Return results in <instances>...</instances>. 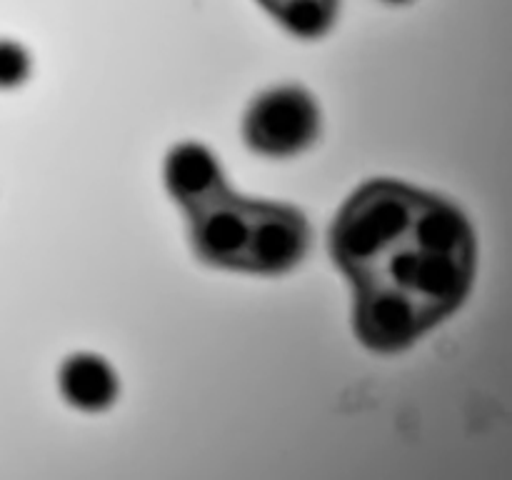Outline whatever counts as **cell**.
Segmentation results:
<instances>
[{
	"label": "cell",
	"instance_id": "cell-1",
	"mask_svg": "<svg viewBox=\"0 0 512 480\" xmlns=\"http://www.w3.org/2000/svg\"><path fill=\"white\" fill-rule=\"evenodd\" d=\"M330 253L355 290V333L378 353L410 348L473 288L470 220L458 205L400 180H370L345 200Z\"/></svg>",
	"mask_w": 512,
	"mask_h": 480
},
{
	"label": "cell",
	"instance_id": "cell-2",
	"mask_svg": "<svg viewBox=\"0 0 512 480\" xmlns=\"http://www.w3.org/2000/svg\"><path fill=\"white\" fill-rule=\"evenodd\" d=\"M190 245L203 263L240 273L280 275L308 255L310 225L293 205L250 200L218 185L185 205Z\"/></svg>",
	"mask_w": 512,
	"mask_h": 480
},
{
	"label": "cell",
	"instance_id": "cell-3",
	"mask_svg": "<svg viewBox=\"0 0 512 480\" xmlns=\"http://www.w3.org/2000/svg\"><path fill=\"white\" fill-rule=\"evenodd\" d=\"M243 133L255 153L288 158L318 138V103L300 85H280L255 98L245 113Z\"/></svg>",
	"mask_w": 512,
	"mask_h": 480
},
{
	"label": "cell",
	"instance_id": "cell-4",
	"mask_svg": "<svg viewBox=\"0 0 512 480\" xmlns=\"http://www.w3.org/2000/svg\"><path fill=\"white\" fill-rule=\"evenodd\" d=\"M223 183V170L205 145L180 143L170 150L165 160V185L183 208Z\"/></svg>",
	"mask_w": 512,
	"mask_h": 480
},
{
	"label": "cell",
	"instance_id": "cell-5",
	"mask_svg": "<svg viewBox=\"0 0 512 480\" xmlns=\"http://www.w3.org/2000/svg\"><path fill=\"white\" fill-rule=\"evenodd\" d=\"M60 390L75 408L103 410L118 395V378L103 358L80 353L65 360L60 368Z\"/></svg>",
	"mask_w": 512,
	"mask_h": 480
},
{
	"label": "cell",
	"instance_id": "cell-6",
	"mask_svg": "<svg viewBox=\"0 0 512 480\" xmlns=\"http://www.w3.org/2000/svg\"><path fill=\"white\" fill-rule=\"evenodd\" d=\"M280 25L300 38H320L338 15V0H258Z\"/></svg>",
	"mask_w": 512,
	"mask_h": 480
},
{
	"label": "cell",
	"instance_id": "cell-7",
	"mask_svg": "<svg viewBox=\"0 0 512 480\" xmlns=\"http://www.w3.org/2000/svg\"><path fill=\"white\" fill-rule=\"evenodd\" d=\"M30 73V58L13 40H0V88L20 85Z\"/></svg>",
	"mask_w": 512,
	"mask_h": 480
},
{
	"label": "cell",
	"instance_id": "cell-8",
	"mask_svg": "<svg viewBox=\"0 0 512 480\" xmlns=\"http://www.w3.org/2000/svg\"><path fill=\"white\" fill-rule=\"evenodd\" d=\"M388 3H408V0H388Z\"/></svg>",
	"mask_w": 512,
	"mask_h": 480
}]
</instances>
